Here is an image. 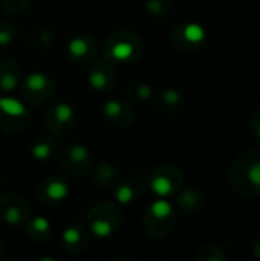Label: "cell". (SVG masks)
I'll return each instance as SVG.
<instances>
[{
  "label": "cell",
  "instance_id": "6da1fadb",
  "mask_svg": "<svg viewBox=\"0 0 260 261\" xmlns=\"http://www.w3.org/2000/svg\"><path fill=\"white\" fill-rule=\"evenodd\" d=\"M230 180L234 191L245 198L260 196V150L239 154L231 165Z\"/></svg>",
  "mask_w": 260,
  "mask_h": 261
},
{
  "label": "cell",
  "instance_id": "7a4b0ae2",
  "mask_svg": "<svg viewBox=\"0 0 260 261\" xmlns=\"http://www.w3.org/2000/svg\"><path fill=\"white\" fill-rule=\"evenodd\" d=\"M174 211L167 200H156L147 209V231L153 237H164L174 225Z\"/></svg>",
  "mask_w": 260,
  "mask_h": 261
},
{
  "label": "cell",
  "instance_id": "3957f363",
  "mask_svg": "<svg viewBox=\"0 0 260 261\" xmlns=\"http://www.w3.org/2000/svg\"><path fill=\"white\" fill-rule=\"evenodd\" d=\"M182 173L173 165H163L156 168L150 177V188L158 196L166 197L176 193L182 187Z\"/></svg>",
  "mask_w": 260,
  "mask_h": 261
},
{
  "label": "cell",
  "instance_id": "277c9868",
  "mask_svg": "<svg viewBox=\"0 0 260 261\" xmlns=\"http://www.w3.org/2000/svg\"><path fill=\"white\" fill-rule=\"evenodd\" d=\"M204 40H205V31L201 25H197V23L179 25L174 28L173 35H172L173 45L177 49L185 51V52L197 49L204 43Z\"/></svg>",
  "mask_w": 260,
  "mask_h": 261
},
{
  "label": "cell",
  "instance_id": "5b68a950",
  "mask_svg": "<svg viewBox=\"0 0 260 261\" xmlns=\"http://www.w3.org/2000/svg\"><path fill=\"white\" fill-rule=\"evenodd\" d=\"M74 124V109L68 103H60L49 112V126L57 133H66Z\"/></svg>",
  "mask_w": 260,
  "mask_h": 261
},
{
  "label": "cell",
  "instance_id": "8992f818",
  "mask_svg": "<svg viewBox=\"0 0 260 261\" xmlns=\"http://www.w3.org/2000/svg\"><path fill=\"white\" fill-rule=\"evenodd\" d=\"M123 35L124 38H113V42L107 43V54L116 62H127L138 55V42L135 38H126L127 34Z\"/></svg>",
  "mask_w": 260,
  "mask_h": 261
},
{
  "label": "cell",
  "instance_id": "52a82bcc",
  "mask_svg": "<svg viewBox=\"0 0 260 261\" xmlns=\"http://www.w3.org/2000/svg\"><path fill=\"white\" fill-rule=\"evenodd\" d=\"M204 202H205L204 193L196 187H190L184 190L177 198L179 208L187 214H194L197 211H201V208L204 206Z\"/></svg>",
  "mask_w": 260,
  "mask_h": 261
},
{
  "label": "cell",
  "instance_id": "ba28073f",
  "mask_svg": "<svg viewBox=\"0 0 260 261\" xmlns=\"http://www.w3.org/2000/svg\"><path fill=\"white\" fill-rule=\"evenodd\" d=\"M89 162H90L89 151L83 145L75 144V145H71L66 150V167H68L69 171H71L72 167H75L77 174L83 173L89 167Z\"/></svg>",
  "mask_w": 260,
  "mask_h": 261
},
{
  "label": "cell",
  "instance_id": "9c48e42d",
  "mask_svg": "<svg viewBox=\"0 0 260 261\" xmlns=\"http://www.w3.org/2000/svg\"><path fill=\"white\" fill-rule=\"evenodd\" d=\"M51 81L49 78L40 72L31 73L25 79V95H28L31 99H35L38 95H49L51 93Z\"/></svg>",
  "mask_w": 260,
  "mask_h": 261
},
{
  "label": "cell",
  "instance_id": "30bf717a",
  "mask_svg": "<svg viewBox=\"0 0 260 261\" xmlns=\"http://www.w3.org/2000/svg\"><path fill=\"white\" fill-rule=\"evenodd\" d=\"M99 209V214L92 211V215H90V222H89V226H90V231L96 235V237H109L113 229L116 228L118 225V220H110V218H106L104 217V211H103V206L98 208Z\"/></svg>",
  "mask_w": 260,
  "mask_h": 261
},
{
  "label": "cell",
  "instance_id": "8fae6325",
  "mask_svg": "<svg viewBox=\"0 0 260 261\" xmlns=\"http://www.w3.org/2000/svg\"><path fill=\"white\" fill-rule=\"evenodd\" d=\"M159 106L163 107V110H166L167 113H177L181 112L184 107V96L182 93L176 90V89H164L159 92Z\"/></svg>",
  "mask_w": 260,
  "mask_h": 261
},
{
  "label": "cell",
  "instance_id": "7c38bea8",
  "mask_svg": "<svg viewBox=\"0 0 260 261\" xmlns=\"http://www.w3.org/2000/svg\"><path fill=\"white\" fill-rule=\"evenodd\" d=\"M42 191H43V197L51 200V202H62V200L68 197L69 188L63 180L52 177L42 187Z\"/></svg>",
  "mask_w": 260,
  "mask_h": 261
},
{
  "label": "cell",
  "instance_id": "4fadbf2b",
  "mask_svg": "<svg viewBox=\"0 0 260 261\" xmlns=\"http://www.w3.org/2000/svg\"><path fill=\"white\" fill-rule=\"evenodd\" d=\"M93 40L90 37H77L69 43V54L75 60H83L92 55Z\"/></svg>",
  "mask_w": 260,
  "mask_h": 261
},
{
  "label": "cell",
  "instance_id": "5bb4252c",
  "mask_svg": "<svg viewBox=\"0 0 260 261\" xmlns=\"http://www.w3.org/2000/svg\"><path fill=\"white\" fill-rule=\"evenodd\" d=\"M197 261H227V252L217 245H205L196 255Z\"/></svg>",
  "mask_w": 260,
  "mask_h": 261
},
{
  "label": "cell",
  "instance_id": "9a60e30c",
  "mask_svg": "<svg viewBox=\"0 0 260 261\" xmlns=\"http://www.w3.org/2000/svg\"><path fill=\"white\" fill-rule=\"evenodd\" d=\"M89 83L95 90H104L110 86V75L106 73L104 65H98L95 69H92L89 75Z\"/></svg>",
  "mask_w": 260,
  "mask_h": 261
},
{
  "label": "cell",
  "instance_id": "2e32d148",
  "mask_svg": "<svg viewBox=\"0 0 260 261\" xmlns=\"http://www.w3.org/2000/svg\"><path fill=\"white\" fill-rule=\"evenodd\" d=\"M0 110H2L5 115L14 116V118L23 116L26 112L25 106L14 98H0Z\"/></svg>",
  "mask_w": 260,
  "mask_h": 261
},
{
  "label": "cell",
  "instance_id": "e0dca14e",
  "mask_svg": "<svg viewBox=\"0 0 260 261\" xmlns=\"http://www.w3.org/2000/svg\"><path fill=\"white\" fill-rule=\"evenodd\" d=\"M2 218L9 226H18L25 220V209H20L17 203H11L2 211Z\"/></svg>",
  "mask_w": 260,
  "mask_h": 261
},
{
  "label": "cell",
  "instance_id": "ac0fdd59",
  "mask_svg": "<svg viewBox=\"0 0 260 261\" xmlns=\"http://www.w3.org/2000/svg\"><path fill=\"white\" fill-rule=\"evenodd\" d=\"M126 106L123 103L116 101V99H110L104 106V113L109 119H112L113 123H118V119H121L126 113Z\"/></svg>",
  "mask_w": 260,
  "mask_h": 261
},
{
  "label": "cell",
  "instance_id": "d6986e66",
  "mask_svg": "<svg viewBox=\"0 0 260 261\" xmlns=\"http://www.w3.org/2000/svg\"><path fill=\"white\" fill-rule=\"evenodd\" d=\"M146 8L150 14L163 17L170 11L172 0H146Z\"/></svg>",
  "mask_w": 260,
  "mask_h": 261
},
{
  "label": "cell",
  "instance_id": "ffe728a7",
  "mask_svg": "<svg viewBox=\"0 0 260 261\" xmlns=\"http://www.w3.org/2000/svg\"><path fill=\"white\" fill-rule=\"evenodd\" d=\"M52 150H54L52 142L42 139V140H37V142L32 145L31 153H32V156H34L35 159H38V160H45V159H48V157L52 154Z\"/></svg>",
  "mask_w": 260,
  "mask_h": 261
},
{
  "label": "cell",
  "instance_id": "44dd1931",
  "mask_svg": "<svg viewBox=\"0 0 260 261\" xmlns=\"http://www.w3.org/2000/svg\"><path fill=\"white\" fill-rule=\"evenodd\" d=\"M49 229H51V225H49V222H48V220H46L45 217H37V218H34L32 222H31V225H29V234H31V237H34V238H38V235H40V237L48 235Z\"/></svg>",
  "mask_w": 260,
  "mask_h": 261
},
{
  "label": "cell",
  "instance_id": "7402d4cb",
  "mask_svg": "<svg viewBox=\"0 0 260 261\" xmlns=\"http://www.w3.org/2000/svg\"><path fill=\"white\" fill-rule=\"evenodd\" d=\"M136 190H138V185L124 184V185H121V187H119V188L116 190L115 197H116V200H118L119 203L127 205V203H130L132 200L135 198V196H136Z\"/></svg>",
  "mask_w": 260,
  "mask_h": 261
},
{
  "label": "cell",
  "instance_id": "603a6c76",
  "mask_svg": "<svg viewBox=\"0 0 260 261\" xmlns=\"http://www.w3.org/2000/svg\"><path fill=\"white\" fill-rule=\"evenodd\" d=\"M17 78H18L17 72L6 70L3 67L2 73H0V89L5 90V92H11L15 87V84H17Z\"/></svg>",
  "mask_w": 260,
  "mask_h": 261
},
{
  "label": "cell",
  "instance_id": "cb8c5ba5",
  "mask_svg": "<svg viewBox=\"0 0 260 261\" xmlns=\"http://www.w3.org/2000/svg\"><path fill=\"white\" fill-rule=\"evenodd\" d=\"M83 240V235L82 232L78 231V228H68L65 232H63V242L69 246V248H78L80 242Z\"/></svg>",
  "mask_w": 260,
  "mask_h": 261
},
{
  "label": "cell",
  "instance_id": "d4e9b609",
  "mask_svg": "<svg viewBox=\"0 0 260 261\" xmlns=\"http://www.w3.org/2000/svg\"><path fill=\"white\" fill-rule=\"evenodd\" d=\"M250 131L257 144H260V110H257L250 119Z\"/></svg>",
  "mask_w": 260,
  "mask_h": 261
},
{
  "label": "cell",
  "instance_id": "484cf974",
  "mask_svg": "<svg viewBox=\"0 0 260 261\" xmlns=\"http://www.w3.org/2000/svg\"><path fill=\"white\" fill-rule=\"evenodd\" d=\"M14 28L11 26H2L0 28V46H5L9 45L12 42V37H14Z\"/></svg>",
  "mask_w": 260,
  "mask_h": 261
},
{
  "label": "cell",
  "instance_id": "4316f807",
  "mask_svg": "<svg viewBox=\"0 0 260 261\" xmlns=\"http://www.w3.org/2000/svg\"><path fill=\"white\" fill-rule=\"evenodd\" d=\"M135 96L139 99V101H146L152 96V89L147 84H139L135 87Z\"/></svg>",
  "mask_w": 260,
  "mask_h": 261
},
{
  "label": "cell",
  "instance_id": "83f0119b",
  "mask_svg": "<svg viewBox=\"0 0 260 261\" xmlns=\"http://www.w3.org/2000/svg\"><path fill=\"white\" fill-rule=\"evenodd\" d=\"M251 252H253V255H254L256 258H259V260H260V237H257V238L254 240Z\"/></svg>",
  "mask_w": 260,
  "mask_h": 261
},
{
  "label": "cell",
  "instance_id": "f1b7e54d",
  "mask_svg": "<svg viewBox=\"0 0 260 261\" xmlns=\"http://www.w3.org/2000/svg\"><path fill=\"white\" fill-rule=\"evenodd\" d=\"M15 2H18V3H22V2H25V0H15Z\"/></svg>",
  "mask_w": 260,
  "mask_h": 261
}]
</instances>
